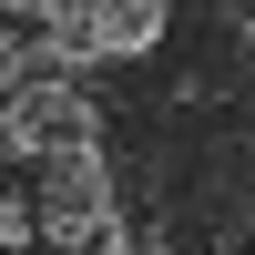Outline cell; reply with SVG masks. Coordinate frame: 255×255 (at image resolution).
<instances>
[{"mask_svg":"<svg viewBox=\"0 0 255 255\" xmlns=\"http://www.w3.org/2000/svg\"><path fill=\"white\" fill-rule=\"evenodd\" d=\"M41 235L72 245V255H113L123 245V194H113V174H102V153L41 163Z\"/></svg>","mask_w":255,"mask_h":255,"instance_id":"obj_1","label":"cell"},{"mask_svg":"<svg viewBox=\"0 0 255 255\" xmlns=\"http://www.w3.org/2000/svg\"><path fill=\"white\" fill-rule=\"evenodd\" d=\"M20 10L92 61H143L163 41V20H174V0H20Z\"/></svg>","mask_w":255,"mask_h":255,"instance_id":"obj_2","label":"cell"},{"mask_svg":"<svg viewBox=\"0 0 255 255\" xmlns=\"http://www.w3.org/2000/svg\"><path fill=\"white\" fill-rule=\"evenodd\" d=\"M0 133H10V153H20V163L102 153V113H92V92H82V82H41V92H10Z\"/></svg>","mask_w":255,"mask_h":255,"instance_id":"obj_3","label":"cell"},{"mask_svg":"<svg viewBox=\"0 0 255 255\" xmlns=\"http://www.w3.org/2000/svg\"><path fill=\"white\" fill-rule=\"evenodd\" d=\"M10 92H41V82H92V51H72L61 31H41V41H10Z\"/></svg>","mask_w":255,"mask_h":255,"instance_id":"obj_4","label":"cell"},{"mask_svg":"<svg viewBox=\"0 0 255 255\" xmlns=\"http://www.w3.org/2000/svg\"><path fill=\"white\" fill-rule=\"evenodd\" d=\"M113 255H143V245H113Z\"/></svg>","mask_w":255,"mask_h":255,"instance_id":"obj_5","label":"cell"}]
</instances>
